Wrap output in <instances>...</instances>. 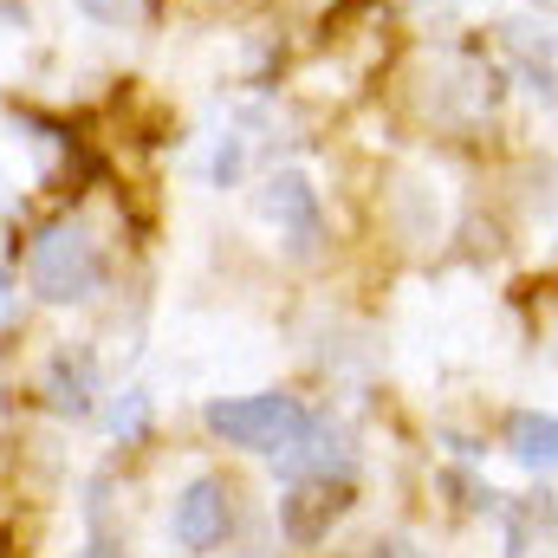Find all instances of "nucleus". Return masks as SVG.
<instances>
[{
  "mask_svg": "<svg viewBox=\"0 0 558 558\" xmlns=\"http://www.w3.org/2000/svg\"><path fill=\"white\" fill-rule=\"evenodd\" d=\"M26 286H33L46 305H85V299L105 286V254H98V241H92L78 221L39 228L33 247H26Z\"/></svg>",
  "mask_w": 558,
  "mask_h": 558,
  "instance_id": "f257e3e1",
  "label": "nucleus"
},
{
  "mask_svg": "<svg viewBox=\"0 0 558 558\" xmlns=\"http://www.w3.org/2000/svg\"><path fill=\"white\" fill-rule=\"evenodd\" d=\"M305 403L286 397V390H254V397H221L208 403V428L228 441V448H247V454H286L299 435H305Z\"/></svg>",
  "mask_w": 558,
  "mask_h": 558,
  "instance_id": "f03ea898",
  "label": "nucleus"
},
{
  "mask_svg": "<svg viewBox=\"0 0 558 558\" xmlns=\"http://www.w3.org/2000/svg\"><path fill=\"white\" fill-rule=\"evenodd\" d=\"M351 500H357L351 474H299L292 494L279 500V533H286L292 546H318V539H331V526L351 513Z\"/></svg>",
  "mask_w": 558,
  "mask_h": 558,
  "instance_id": "7ed1b4c3",
  "label": "nucleus"
},
{
  "mask_svg": "<svg viewBox=\"0 0 558 558\" xmlns=\"http://www.w3.org/2000/svg\"><path fill=\"white\" fill-rule=\"evenodd\" d=\"M228 526H234V494H228V481L195 474V481L175 494V513H169L175 546H182V553H215V546L228 539Z\"/></svg>",
  "mask_w": 558,
  "mask_h": 558,
  "instance_id": "20e7f679",
  "label": "nucleus"
},
{
  "mask_svg": "<svg viewBox=\"0 0 558 558\" xmlns=\"http://www.w3.org/2000/svg\"><path fill=\"white\" fill-rule=\"evenodd\" d=\"M260 208H267V221H274L299 254H312V247H318V195H312V182H305V175H292V169L274 175V182H267V195H260Z\"/></svg>",
  "mask_w": 558,
  "mask_h": 558,
  "instance_id": "39448f33",
  "label": "nucleus"
},
{
  "mask_svg": "<svg viewBox=\"0 0 558 558\" xmlns=\"http://www.w3.org/2000/svg\"><path fill=\"white\" fill-rule=\"evenodd\" d=\"M92 397H98V371L85 351H59L52 371H46V403L59 416H92Z\"/></svg>",
  "mask_w": 558,
  "mask_h": 558,
  "instance_id": "423d86ee",
  "label": "nucleus"
},
{
  "mask_svg": "<svg viewBox=\"0 0 558 558\" xmlns=\"http://www.w3.org/2000/svg\"><path fill=\"white\" fill-rule=\"evenodd\" d=\"M507 454L533 474H558V416L546 410H520L507 422Z\"/></svg>",
  "mask_w": 558,
  "mask_h": 558,
  "instance_id": "0eeeda50",
  "label": "nucleus"
},
{
  "mask_svg": "<svg viewBox=\"0 0 558 558\" xmlns=\"http://www.w3.org/2000/svg\"><path fill=\"white\" fill-rule=\"evenodd\" d=\"M72 7H85V13H92V20H105V26L137 20V0H72Z\"/></svg>",
  "mask_w": 558,
  "mask_h": 558,
  "instance_id": "6e6552de",
  "label": "nucleus"
},
{
  "mask_svg": "<svg viewBox=\"0 0 558 558\" xmlns=\"http://www.w3.org/2000/svg\"><path fill=\"white\" fill-rule=\"evenodd\" d=\"M13 318H20V292H13V279H7V267H0V338L13 331Z\"/></svg>",
  "mask_w": 558,
  "mask_h": 558,
  "instance_id": "1a4fd4ad",
  "label": "nucleus"
},
{
  "mask_svg": "<svg viewBox=\"0 0 558 558\" xmlns=\"http://www.w3.org/2000/svg\"><path fill=\"white\" fill-rule=\"evenodd\" d=\"M92 558H98V553H92Z\"/></svg>",
  "mask_w": 558,
  "mask_h": 558,
  "instance_id": "9d476101",
  "label": "nucleus"
}]
</instances>
